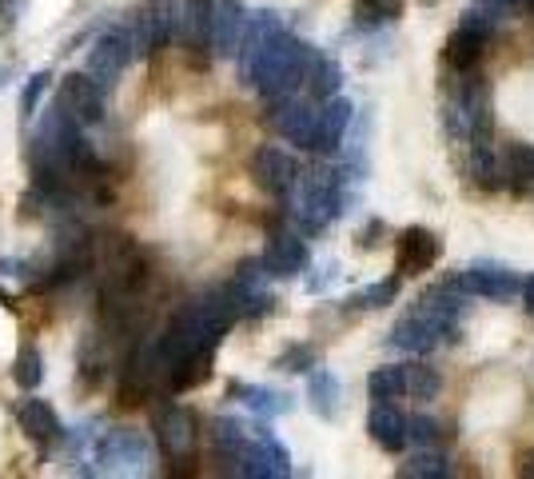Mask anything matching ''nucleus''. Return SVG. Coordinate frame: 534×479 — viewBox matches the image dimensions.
Instances as JSON below:
<instances>
[{
	"label": "nucleus",
	"mask_w": 534,
	"mask_h": 479,
	"mask_svg": "<svg viewBox=\"0 0 534 479\" xmlns=\"http://www.w3.org/2000/svg\"><path fill=\"white\" fill-rule=\"evenodd\" d=\"M56 104H64V112H68L76 124L92 128V124L104 120V84H100L92 72H68V76L60 80Z\"/></svg>",
	"instance_id": "nucleus-9"
},
{
	"label": "nucleus",
	"mask_w": 534,
	"mask_h": 479,
	"mask_svg": "<svg viewBox=\"0 0 534 479\" xmlns=\"http://www.w3.org/2000/svg\"><path fill=\"white\" fill-rule=\"evenodd\" d=\"M248 24L244 0H216V24H212V52L216 56H236L240 36Z\"/></svg>",
	"instance_id": "nucleus-21"
},
{
	"label": "nucleus",
	"mask_w": 534,
	"mask_h": 479,
	"mask_svg": "<svg viewBox=\"0 0 534 479\" xmlns=\"http://www.w3.org/2000/svg\"><path fill=\"white\" fill-rule=\"evenodd\" d=\"M271 124H275V132H279L287 144L311 152V148H315V132H319V104H315V96H311V100L287 96V100L271 104Z\"/></svg>",
	"instance_id": "nucleus-11"
},
{
	"label": "nucleus",
	"mask_w": 534,
	"mask_h": 479,
	"mask_svg": "<svg viewBox=\"0 0 534 479\" xmlns=\"http://www.w3.org/2000/svg\"><path fill=\"white\" fill-rule=\"evenodd\" d=\"M523 308H527V312L534 316V276L527 280V284H523Z\"/></svg>",
	"instance_id": "nucleus-36"
},
{
	"label": "nucleus",
	"mask_w": 534,
	"mask_h": 479,
	"mask_svg": "<svg viewBox=\"0 0 534 479\" xmlns=\"http://www.w3.org/2000/svg\"><path fill=\"white\" fill-rule=\"evenodd\" d=\"M252 176L256 184L271 192V196H291L295 184H299V164L291 152L275 148V144H264L256 156H252Z\"/></svg>",
	"instance_id": "nucleus-14"
},
{
	"label": "nucleus",
	"mask_w": 534,
	"mask_h": 479,
	"mask_svg": "<svg viewBox=\"0 0 534 479\" xmlns=\"http://www.w3.org/2000/svg\"><path fill=\"white\" fill-rule=\"evenodd\" d=\"M367 432L383 452H403L411 444V416H403L395 404H375L367 416Z\"/></svg>",
	"instance_id": "nucleus-20"
},
{
	"label": "nucleus",
	"mask_w": 534,
	"mask_h": 479,
	"mask_svg": "<svg viewBox=\"0 0 534 479\" xmlns=\"http://www.w3.org/2000/svg\"><path fill=\"white\" fill-rule=\"evenodd\" d=\"M228 396H232V400H244V404H248L252 412H260V416H287V412H291V396L271 392V388H256V384H232Z\"/></svg>",
	"instance_id": "nucleus-25"
},
{
	"label": "nucleus",
	"mask_w": 534,
	"mask_h": 479,
	"mask_svg": "<svg viewBox=\"0 0 534 479\" xmlns=\"http://www.w3.org/2000/svg\"><path fill=\"white\" fill-rule=\"evenodd\" d=\"M315 360H319V352H315L311 344H291V348L275 360V368H279V372H311Z\"/></svg>",
	"instance_id": "nucleus-34"
},
{
	"label": "nucleus",
	"mask_w": 534,
	"mask_h": 479,
	"mask_svg": "<svg viewBox=\"0 0 534 479\" xmlns=\"http://www.w3.org/2000/svg\"><path fill=\"white\" fill-rule=\"evenodd\" d=\"M279 28H283L279 12H271V8L248 12V24H244V36H240V48H236V64H240V80H244V84H248L256 60H260V52L267 48V40H271Z\"/></svg>",
	"instance_id": "nucleus-15"
},
{
	"label": "nucleus",
	"mask_w": 534,
	"mask_h": 479,
	"mask_svg": "<svg viewBox=\"0 0 534 479\" xmlns=\"http://www.w3.org/2000/svg\"><path fill=\"white\" fill-rule=\"evenodd\" d=\"M264 272L271 280H291L307 268V244L295 232H275L264 248Z\"/></svg>",
	"instance_id": "nucleus-19"
},
{
	"label": "nucleus",
	"mask_w": 534,
	"mask_h": 479,
	"mask_svg": "<svg viewBox=\"0 0 534 479\" xmlns=\"http://www.w3.org/2000/svg\"><path fill=\"white\" fill-rule=\"evenodd\" d=\"M12 416H16L20 432H24L36 448H56V444L64 440V424H60L56 408H52L48 400H40V396H24V400H16Z\"/></svg>",
	"instance_id": "nucleus-13"
},
{
	"label": "nucleus",
	"mask_w": 534,
	"mask_h": 479,
	"mask_svg": "<svg viewBox=\"0 0 534 479\" xmlns=\"http://www.w3.org/2000/svg\"><path fill=\"white\" fill-rule=\"evenodd\" d=\"M212 24H216V0H176V44L188 52L212 48Z\"/></svg>",
	"instance_id": "nucleus-12"
},
{
	"label": "nucleus",
	"mask_w": 534,
	"mask_h": 479,
	"mask_svg": "<svg viewBox=\"0 0 534 479\" xmlns=\"http://www.w3.org/2000/svg\"><path fill=\"white\" fill-rule=\"evenodd\" d=\"M307 404L319 420H335L339 416V380L327 372V368H311V380H307Z\"/></svg>",
	"instance_id": "nucleus-24"
},
{
	"label": "nucleus",
	"mask_w": 534,
	"mask_h": 479,
	"mask_svg": "<svg viewBox=\"0 0 534 479\" xmlns=\"http://www.w3.org/2000/svg\"><path fill=\"white\" fill-rule=\"evenodd\" d=\"M12 384L24 388V392L44 384V356L36 352V344H20V352L12 360Z\"/></svg>",
	"instance_id": "nucleus-28"
},
{
	"label": "nucleus",
	"mask_w": 534,
	"mask_h": 479,
	"mask_svg": "<svg viewBox=\"0 0 534 479\" xmlns=\"http://www.w3.org/2000/svg\"><path fill=\"white\" fill-rule=\"evenodd\" d=\"M455 280L467 296H483V300H511L515 292H523L519 276L511 268H495V264H475Z\"/></svg>",
	"instance_id": "nucleus-18"
},
{
	"label": "nucleus",
	"mask_w": 534,
	"mask_h": 479,
	"mask_svg": "<svg viewBox=\"0 0 534 479\" xmlns=\"http://www.w3.org/2000/svg\"><path fill=\"white\" fill-rule=\"evenodd\" d=\"M459 280H447L439 288H427L391 328V344L411 352V356H427L439 344H451L459 336Z\"/></svg>",
	"instance_id": "nucleus-1"
},
{
	"label": "nucleus",
	"mask_w": 534,
	"mask_h": 479,
	"mask_svg": "<svg viewBox=\"0 0 534 479\" xmlns=\"http://www.w3.org/2000/svg\"><path fill=\"white\" fill-rule=\"evenodd\" d=\"M439 436H443L439 420H431V416H411V444H419V448H435Z\"/></svg>",
	"instance_id": "nucleus-35"
},
{
	"label": "nucleus",
	"mask_w": 534,
	"mask_h": 479,
	"mask_svg": "<svg viewBox=\"0 0 534 479\" xmlns=\"http://www.w3.org/2000/svg\"><path fill=\"white\" fill-rule=\"evenodd\" d=\"M232 472H236V476H248V479H283V476H291V456H287V448H283L267 428H256Z\"/></svg>",
	"instance_id": "nucleus-8"
},
{
	"label": "nucleus",
	"mask_w": 534,
	"mask_h": 479,
	"mask_svg": "<svg viewBox=\"0 0 534 479\" xmlns=\"http://www.w3.org/2000/svg\"><path fill=\"white\" fill-rule=\"evenodd\" d=\"M467 152H471V180H475L479 188L495 192V188L507 184V176H503V160H499V152H495V140H471Z\"/></svg>",
	"instance_id": "nucleus-22"
},
{
	"label": "nucleus",
	"mask_w": 534,
	"mask_h": 479,
	"mask_svg": "<svg viewBox=\"0 0 534 479\" xmlns=\"http://www.w3.org/2000/svg\"><path fill=\"white\" fill-rule=\"evenodd\" d=\"M4 80H8V72H4V68H0V88H4Z\"/></svg>",
	"instance_id": "nucleus-38"
},
{
	"label": "nucleus",
	"mask_w": 534,
	"mask_h": 479,
	"mask_svg": "<svg viewBox=\"0 0 534 479\" xmlns=\"http://www.w3.org/2000/svg\"><path fill=\"white\" fill-rule=\"evenodd\" d=\"M132 40L140 56L160 52L176 40V0H144L132 16Z\"/></svg>",
	"instance_id": "nucleus-7"
},
{
	"label": "nucleus",
	"mask_w": 534,
	"mask_h": 479,
	"mask_svg": "<svg viewBox=\"0 0 534 479\" xmlns=\"http://www.w3.org/2000/svg\"><path fill=\"white\" fill-rule=\"evenodd\" d=\"M355 12H359V24H383V20H395L403 12V0H355Z\"/></svg>",
	"instance_id": "nucleus-33"
},
{
	"label": "nucleus",
	"mask_w": 534,
	"mask_h": 479,
	"mask_svg": "<svg viewBox=\"0 0 534 479\" xmlns=\"http://www.w3.org/2000/svg\"><path fill=\"white\" fill-rule=\"evenodd\" d=\"M311 56H315L311 44H303L299 36H291L287 28H279V32L267 40L264 52H260V60H256V68H252V76H248V84L264 96L267 104H279V100L295 96L299 84H307Z\"/></svg>",
	"instance_id": "nucleus-2"
},
{
	"label": "nucleus",
	"mask_w": 534,
	"mask_h": 479,
	"mask_svg": "<svg viewBox=\"0 0 534 479\" xmlns=\"http://www.w3.org/2000/svg\"><path fill=\"white\" fill-rule=\"evenodd\" d=\"M443 392V376L435 372V368H427V364H411L407 368V396H415V400H435Z\"/></svg>",
	"instance_id": "nucleus-30"
},
{
	"label": "nucleus",
	"mask_w": 534,
	"mask_h": 479,
	"mask_svg": "<svg viewBox=\"0 0 534 479\" xmlns=\"http://www.w3.org/2000/svg\"><path fill=\"white\" fill-rule=\"evenodd\" d=\"M491 32H495V16H491L483 4H475V8L463 16V24L447 36V48H443L447 64H451L455 72H471V68L479 64V56L487 52Z\"/></svg>",
	"instance_id": "nucleus-5"
},
{
	"label": "nucleus",
	"mask_w": 534,
	"mask_h": 479,
	"mask_svg": "<svg viewBox=\"0 0 534 479\" xmlns=\"http://www.w3.org/2000/svg\"><path fill=\"white\" fill-rule=\"evenodd\" d=\"M152 432H156L160 452H164L172 464L188 460V456L196 452V444H200V424H196L192 408L172 404V400L156 408V416H152Z\"/></svg>",
	"instance_id": "nucleus-6"
},
{
	"label": "nucleus",
	"mask_w": 534,
	"mask_h": 479,
	"mask_svg": "<svg viewBox=\"0 0 534 479\" xmlns=\"http://www.w3.org/2000/svg\"><path fill=\"white\" fill-rule=\"evenodd\" d=\"M355 120V108L347 96H331V100H319V132H315V148L319 156H335L347 140V128Z\"/></svg>",
	"instance_id": "nucleus-16"
},
{
	"label": "nucleus",
	"mask_w": 534,
	"mask_h": 479,
	"mask_svg": "<svg viewBox=\"0 0 534 479\" xmlns=\"http://www.w3.org/2000/svg\"><path fill=\"white\" fill-rule=\"evenodd\" d=\"M523 476H534V452L531 456H523Z\"/></svg>",
	"instance_id": "nucleus-37"
},
{
	"label": "nucleus",
	"mask_w": 534,
	"mask_h": 479,
	"mask_svg": "<svg viewBox=\"0 0 534 479\" xmlns=\"http://www.w3.org/2000/svg\"><path fill=\"white\" fill-rule=\"evenodd\" d=\"M355 176L347 172V168H327V164H319V168H307V172H299V184H295V192H291V216H295V224L303 228V232H319V228H327L339 212H343V204H347V184H351Z\"/></svg>",
	"instance_id": "nucleus-3"
},
{
	"label": "nucleus",
	"mask_w": 534,
	"mask_h": 479,
	"mask_svg": "<svg viewBox=\"0 0 534 479\" xmlns=\"http://www.w3.org/2000/svg\"><path fill=\"white\" fill-rule=\"evenodd\" d=\"M152 460V444L132 432V428H108L96 436V448H92V464L96 472H108V476H140Z\"/></svg>",
	"instance_id": "nucleus-4"
},
{
	"label": "nucleus",
	"mask_w": 534,
	"mask_h": 479,
	"mask_svg": "<svg viewBox=\"0 0 534 479\" xmlns=\"http://www.w3.org/2000/svg\"><path fill=\"white\" fill-rule=\"evenodd\" d=\"M132 56H136V40H132V32H124V28H108V32L96 36V44H92V52H88V72H92L104 88H112V84L124 76V68L132 64Z\"/></svg>",
	"instance_id": "nucleus-10"
},
{
	"label": "nucleus",
	"mask_w": 534,
	"mask_h": 479,
	"mask_svg": "<svg viewBox=\"0 0 534 479\" xmlns=\"http://www.w3.org/2000/svg\"><path fill=\"white\" fill-rule=\"evenodd\" d=\"M503 176H507V188L511 192H531L534 188V148L531 144H507L503 148Z\"/></svg>",
	"instance_id": "nucleus-23"
},
{
	"label": "nucleus",
	"mask_w": 534,
	"mask_h": 479,
	"mask_svg": "<svg viewBox=\"0 0 534 479\" xmlns=\"http://www.w3.org/2000/svg\"><path fill=\"white\" fill-rule=\"evenodd\" d=\"M439 252H443V244H439L435 232L407 228L399 236V244H395V268H399V276H419V272H427L439 260Z\"/></svg>",
	"instance_id": "nucleus-17"
},
{
	"label": "nucleus",
	"mask_w": 534,
	"mask_h": 479,
	"mask_svg": "<svg viewBox=\"0 0 534 479\" xmlns=\"http://www.w3.org/2000/svg\"><path fill=\"white\" fill-rule=\"evenodd\" d=\"M395 296H399V280H379V284L355 292L347 304L351 308H387V304H395Z\"/></svg>",
	"instance_id": "nucleus-32"
},
{
	"label": "nucleus",
	"mask_w": 534,
	"mask_h": 479,
	"mask_svg": "<svg viewBox=\"0 0 534 479\" xmlns=\"http://www.w3.org/2000/svg\"><path fill=\"white\" fill-rule=\"evenodd\" d=\"M399 476H407V479H443V476H451V464H447V456H443V452H435V448H423V452H415L411 460H403V464H399Z\"/></svg>",
	"instance_id": "nucleus-29"
},
{
	"label": "nucleus",
	"mask_w": 534,
	"mask_h": 479,
	"mask_svg": "<svg viewBox=\"0 0 534 479\" xmlns=\"http://www.w3.org/2000/svg\"><path fill=\"white\" fill-rule=\"evenodd\" d=\"M48 84H52V72H32V76L24 80V88H20V120H32V116H36V108H40Z\"/></svg>",
	"instance_id": "nucleus-31"
},
{
	"label": "nucleus",
	"mask_w": 534,
	"mask_h": 479,
	"mask_svg": "<svg viewBox=\"0 0 534 479\" xmlns=\"http://www.w3.org/2000/svg\"><path fill=\"white\" fill-rule=\"evenodd\" d=\"M367 392H371L375 404H395V400H403V396H407V368H399V364L375 368V372L367 376Z\"/></svg>",
	"instance_id": "nucleus-27"
},
{
	"label": "nucleus",
	"mask_w": 534,
	"mask_h": 479,
	"mask_svg": "<svg viewBox=\"0 0 534 479\" xmlns=\"http://www.w3.org/2000/svg\"><path fill=\"white\" fill-rule=\"evenodd\" d=\"M339 84H343V68L331 56L315 52L311 56V68H307V92L315 100H331V96H339Z\"/></svg>",
	"instance_id": "nucleus-26"
}]
</instances>
